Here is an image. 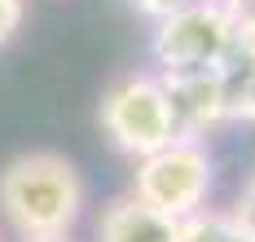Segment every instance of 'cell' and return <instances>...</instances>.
Returning <instances> with one entry per match:
<instances>
[{
    "mask_svg": "<svg viewBox=\"0 0 255 242\" xmlns=\"http://www.w3.org/2000/svg\"><path fill=\"white\" fill-rule=\"evenodd\" d=\"M97 242H180V220L145 207L132 194H119L97 216Z\"/></svg>",
    "mask_w": 255,
    "mask_h": 242,
    "instance_id": "obj_5",
    "label": "cell"
},
{
    "mask_svg": "<svg viewBox=\"0 0 255 242\" xmlns=\"http://www.w3.org/2000/svg\"><path fill=\"white\" fill-rule=\"evenodd\" d=\"M136 13H145V18H154V22H163V18H172V13H180V9H189V4H203V0H128Z\"/></svg>",
    "mask_w": 255,
    "mask_h": 242,
    "instance_id": "obj_10",
    "label": "cell"
},
{
    "mask_svg": "<svg viewBox=\"0 0 255 242\" xmlns=\"http://www.w3.org/2000/svg\"><path fill=\"white\" fill-rule=\"evenodd\" d=\"M242 31L233 22V13L220 0L189 4L172 18L154 22L150 53L163 80H194V75H216L225 66V57L238 49Z\"/></svg>",
    "mask_w": 255,
    "mask_h": 242,
    "instance_id": "obj_3",
    "label": "cell"
},
{
    "mask_svg": "<svg viewBox=\"0 0 255 242\" xmlns=\"http://www.w3.org/2000/svg\"><path fill=\"white\" fill-rule=\"evenodd\" d=\"M0 242H4V238H0Z\"/></svg>",
    "mask_w": 255,
    "mask_h": 242,
    "instance_id": "obj_13",
    "label": "cell"
},
{
    "mask_svg": "<svg viewBox=\"0 0 255 242\" xmlns=\"http://www.w3.org/2000/svg\"><path fill=\"white\" fill-rule=\"evenodd\" d=\"M225 9L233 13V22L242 35H255V0H220Z\"/></svg>",
    "mask_w": 255,
    "mask_h": 242,
    "instance_id": "obj_11",
    "label": "cell"
},
{
    "mask_svg": "<svg viewBox=\"0 0 255 242\" xmlns=\"http://www.w3.org/2000/svg\"><path fill=\"white\" fill-rule=\"evenodd\" d=\"M229 216H233V220H238V225H242V229L255 238V172L247 176V185L238 189V203L229 207Z\"/></svg>",
    "mask_w": 255,
    "mask_h": 242,
    "instance_id": "obj_8",
    "label": "cell"
},
{
    "mask_svg": "<svg viewBox=\"0 0 255 242\" xmlns=\"http://www.w3.org/2000/svg\"><path fill=\"white\" fill-rule=\"evenodd\" d=\"M211 150L198 136H176L172 145L154 150L145 159L132 163V198H141L145 207L172 216V220H189L207 207L211 198Z\"/></svg>",
    "mask_w": 255,
    "mask_h": 242,
    "instance_id": "obj_4",
    "label": "cell"
},
{
    "mask_svg": "<svg viewBox=\"0 0 255 242\" xmlns=\"http://www.w3.org/2000/svg\"><path fill=\"white\" fill-rule=\"evenodd\" d=\"M84 176L57 150H26L0 167V216L18 238H62L84 216Z\"/></svg>",
    "mask_w": 255,
    "mask_h": 242,
    "instance_id": "obj_1",
    "label": "cell"
},
{
    "mask_svg": "<svg viewBox=\"0 0 255 242\" xmlns=\"http://www.w3.org/2000/svg\"><path fill=\"white\" fill-rule=\"evenodd\" d=\"M18 242H75L71 234H62V238H18Z\"/></svg>",
    "mask_w": 255,
    "mask_h": 242,
    "instance_id": "obj_12",
    "label": "cell"
},
{
    "mask_svg": "<svg viewBox=\"0 0 255 242\" xmlns=\"http://www.w3.org/2000/svg\"><path fill=\"white\" fill-rule=\"evenodd\" d=\"M225 123H255V35H242L238 49L216 71Z\"/></svg>",
    "mask_w": 255,
    "mask_h": 242,
    "instance_id": "obj_6",
    "label": "cell"
},
{
    "mask_svg": "<svg viewBox=\"0 0 255 242\" xmlns=\"http://www.w3.org/2000/svg\"><path fill=\"white\" fill-rule=\"evenodd\" d=\"M180 242H255L229 212H216V207H203L198 216L180 220Z\"/></svg>",
    "mask_w": 255,
    "mask_h": 242,
    "instance_id": "obj_7",
    "label": "cell"
},
{
    "mask_svg": "<svg viewBox=\"0 0 255 242\" xmlns=\"http://www.w3.org/2000/svg\"><path fill=\"white\" fill-rule=\"evenodd\" d=\"M26 22V0H0V49L22 31Z\"/></svg>",
    "mask_w": 255,
    "mask_h": 242,
    "instance_id": "obj_9",
    "label": "cell"
},
{
    "mask_svg": "<svg viewBox=\"0 0 255 242\" xmlns=\"http://www.w3.org/2000/svg\"><path fill=\"white\" fill-rule=\"evenodd\" d=\"M97 123L110 136V145L128 159H145L154 150L172 145L180 136V119L172 106V93L158 71H128L102 93Z\"/></svg>",
    "mask_w": 255,
    "mask_h": 242,
    "instance_id": "obj_2",
    "label": "cell"
}]
</instances>
